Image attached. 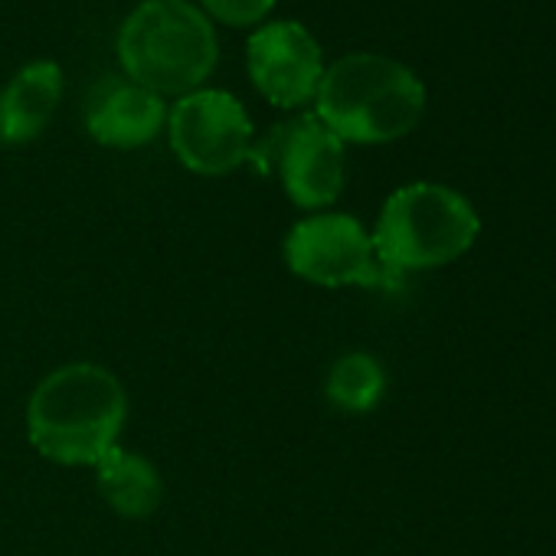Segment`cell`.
Here are the masks:
<instances>
[{
    "label": "cell",
    "mask_w": 556,
    "mask_h": 556,
    "mask_svg": "<svg viewBox=\"0 0 556 556\" xmlns=\"http://www.w3.org/2000/svg\"><path fill=\"white\" fill-rule=\"evenodd\" d=\"M128 396L102 364H66L47 374L27 403V435L56 465H99L122 439Z\"/></svg>",
    "instance_id": "cell-1"
},
{
    "label": "cell",
    "mask_w": 556,
    "mask_h": 556,
    "mask_svg": "<svg viewBox=\"0 0 556 556\" xmlns=\"http://www.w3.org/2000/svg\"><path fill=\"white\" fill-rule=\"evenodd\" d=\"M426 112L422 79L400 60L351 53L325 66L315 118L344 144H390L406 138Z\"/></svg>",
    "instance_id": "cell-2"
},
{
    "label": "cell",
    "mask_w": 556,
    "mask_h": 556,
    "mask_svg": "<svg viewBox=\"0 0 556 556\" xmlns=\"http://www.w3.org/2000/svg\"><path fill=\"white\" fill-rule=\"evenodd\" d=\"M118 63L128 83L154 96L203 89L219 63L213 21L190 0H144L118 30Z\"/></svg>",
    "instance_id": "cell-3"
},
{
    "label": "cell",
    "mask_w": 556,
    "mask_h": 556,
    "mask_svg": "<svg viewBox=\"0 0 556 556\" xmlns=\"http://www.w3.org/2000/svg\"><path fill=\"white\" fill-rule=\"evenodd\" d=\"M481 232L478 210L445 184H406L393 190L377 216L374 245L380 262L403 271H429L462 258Z\"/></svg>",
    "instance_id": "cell-4"
},
{
    "label": "cell",
    "mask_w": 556,
    "mask_h": 556,
    "mask_svg": "<svg viewBox=\"0 0 556 556\" xmlns=\"http://www.w3.org/2000/svg\"><path fill=\"white\" fill-rule=\"evenodd\" d=\"M286 265L321 289H393L400 275L390 271L367 226L351 213H315L299 219L286 236Z\"/></svg>",
    "instance_id": "cell-5"
},
{
    "label": "cell",
    "mask_w": 556,
    "mask_h": 556,
    "mask_svg": "<svg viewBox=\"0 0 556 556\" xmlns=\"http://www.w3.org/2000/svg\"><path fill=\"white\" fill-rule=\"evenodd\" d=\"M177 161L200 177H223L249 161L252 122L242 102L223 89H197L167 112Z\"/></svg>",
    "instance_id": "cell-6"
},
{
    "label": "cell",
    "mask_w": 556,
    "mask_h": 556,
    "mask_svg": "<svg viewBox=\"0 0 556 556\" xmlns=\"http://www.w3.org/2000/svg\"><path fill=\"white\" fill-rule=\"evenodd\" d=\"M249 157H265V167L271 161L286 197L302 210L331 206L348 180L344 141L315 115H302L295 122L278 125L268 135V141H262L258 148L252 144Z\"/></svg>",
    "instance_id": "cell-7"
},
{
    "label": "cell",
    "mask_w": 556,
    "mask_h": 556,
    "mask_svg": "<svg viewBox=\"0 0 556 556\" xmlns=\"http://www.w3.org/2000/svg\"><path fill=\"white\" fill-rule=\"evenodd\" d=\"M245 63L252 86L275 109H302L315 102L325 76V53L299 21L262 24L245 47Z\"/></svg>",
    "instance_id": "cell-8"
},
{
    "label": "cell",
    "mask_w": 556,
    "mask_h": 556,
    "mask_svg": "<svg viewBox=\"0 0 556 556\" xmlns=\"http://www.w3.org/2000/svg\"><path fill=\"white\" fill-rule=\"evenodd\" d=\"M89 135L115 151L151 144L167 128V105L161 96L135 83H109L89 109Z\"/></svg>",
    "instance_id": "cell-9"
},
{
    "label": "cell",
    "mask_w": 556,
    "mask_h": 556,
    "mask_svg": "<svg viewBox=\"0 0 556 556\" xmlns=\"http://www.w3.org/2000/svg\"><path fill=\"white\" fill-rule=\"evenodd\" d=\"M63 99V70L53 60L27 63L0 92V141L27 144L43 135Z\"/></svg>",
    "instance_id": "cell-10"
},
{
    "label": "cell",
    "mask_w": 556,
    "mask_h": 556,
    "mask_svg": "<svg viewBox=\"0 0 556 556\" xmlns=\"http://www.w3.org/2000/svg\"><path fill=\"white\" fill-rule=\"evenodd\" d=\"M96 484L102 497L122 514V517H148L157 510L164 497V484L157 468L122 445H115L99 465H96Z\"/></svg>",
    "instance_id": "cell-11"
},
{
    "label": "cell",
    "mask_w": 556,
    "mask_h": 556,
    "mask_svg": "<svg viewBox=\"0 0 556 556\" xmlns=\"http://www.w3.org/2000/svg\"><path fill=\"white\" fill-rule=\"evenodd\" d=\"M387 393V370L374 354L354 351L334 361L325 380V396L344 413H370Z\"/></svg>",
    "instance_id": "cell-12"
},
{
    "label": "cell",
    "mask_w": 556,
    "mask_h": 556,
    "mask_svg": "<svg viewBox=\"0 0 556 556\" xmlns=\"http://www.w3.org/2000/svg\"><path fill=\"white\" fill-rule=\"evenodd\" d=\"M200 11L226 27H258L271 14L275 0H200Z\"/></svg>",
    "instance_id": "cell-13"
}]
</instances>
